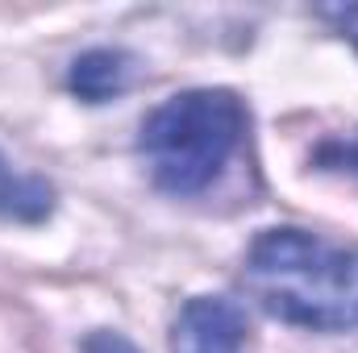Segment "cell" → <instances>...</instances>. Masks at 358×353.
I'll use <instances>...</instances> for the list:
<instances>
[{"mask_svg": "<svg viewBox=\"0 0 358 353\" xmlns=\"http://www.w3.org/2000/svg\"><path fill=\"white\" fill-rule=\"evenodd\" d=\"M242 287L259 308L296 329L358 333V250L304 229H263L242 262Z\"/></svg>", "mask_w": 358, "mask_h": 353, "instance_id": "6da1fadb", "label": "cell"}, {"mask_svg": "<svg viewBox=\"0 0 358 353\" xmlns=\"http://www.w3.org/2000/svg\"><path fill=\"white\" fill-rule=\"evenodd\" d=\"M246 133V108L225 88H192L163 100L138 133V154L159 191L200 195L213 187Z\"/></svg>", "mask_w": 358, "mask_h": 353, "instance_id": "7a4b0ae2", "label": "cell"}, {"mask_svg": "<svg viewBox=\"0 0 358 353\" xmlns=\"http://www.w3.org/2000/svg\"><path fill=\"white\" fill-rule=\"evenodd\" d=\"M246 308L229 295H192L171 324V353H242Z\"/></svg>", "mask_w": 358, "mask_h": 353, "instance_id": "3957f363", "label": "cell"}, {"mask_svg": "<svg viewBox=\"0 0 358 353\" xmlns=\"http://www.w3.org/2000/svg\"><path fill=\"white\" fill-rule=\"evenodd\" d=\"M129 80H134V54H125L117 46H92L71 59V71H67V88L84 104H104V100L121 96L129 88Z\"/></svg>", "mask_w": 358, "mask_h": 353, "instance_id": "277c9868", "label": "cell"}, {"mask_svg": "<svg viewBox=\"0 0 358 353\" xmlns=\"http://www.w3.org/2000/svg\"><path fill=\"white\" fill-rule=\"evenodd\" d=\"M50 212H55V187L38 175L13 171V163L0 154V220L42 225Z\"/></svg>", "mask_w": 358, "mask_h": 353, "instance_id": "5b68a950", "label": "cell"}, {"mask_svg": "<svg viewBox=\"0 0 358 353\" xmlns=\"http://www.w3.org/2000/svg\"><path fill=\"white\" fill-rule=\"evenodd\" d=\"M80 353H142L125 333L117 329H92L88 337L80 341Z\"/></svg>", "mask_w": 358, "mask_h": 353, "instance_id": "8992f818", "label": "cell"}, {"mask_svg": "<svg viewBox=\"0 0 358 353\" xmlns=\"http://www.w3.org/2000/svg\"><path fill=\"white\" fill-rule=\"evenodd\" d=\"M317 17L329 21L346 42H355L358 50V4H325V8H317Z\"/></svg>", "mask_w": 358, "mask_h": 353, "instance_id": "52a82bcc", "label": "cell"}]
</instances>
